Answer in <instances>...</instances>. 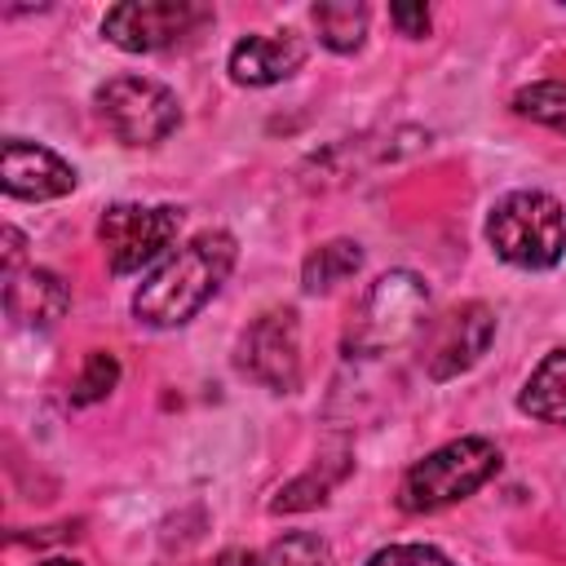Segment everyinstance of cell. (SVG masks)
Here are the masks:
<instances>
[{
	"label": "cell",
	"instance_id": "1",
	"mask_svg": "<svg viewBox=\"0 0 566 566\" xmlns=\"http://www.w3.org/2000/svg\"><path fill=\"white\" fill-rule=\"evenodd\" d=\"M234 234L230 230H199L190 243H181L133 296V314L150 327H181L195 318L212 292L226 283L234 265Z\"/></svg>",
	"mask_w": 566,
	"mask_h": 566
},
{
	"label": "cell",
	"instance_id": "2",
	"mask_svg": "<svg viewBox=\"0 0 566 566\" xmlns=\"http://www.w3.org/2000/svg\"><path fill=\"white\" fill-rule=\"evenodd\" d=\"M486 243L517 270H548L566 252V212L544 190H513L491 208Z\"/></svg>",
	"mask_w": 566,
	"mask_h": 566
},
{
	"label": "cell",
	"instance_id": "3",
	"mask_svg": "<svg viewBox=\"0 0 566 566\" xmlns=\"http://www.w3.org/2000/svg\"><path fill=\"white\" fill-rule=\"evenodd\" d=\"M495 469H500V447L491 438H455L407 469V478L398 486V509L438 513L447 504H460L482 482H491Z\"/></svg>",
	"mask_w": 566,
	"mask_h": 566
},
{
	"label": "cell",
	"instance_id": "4",
	"mask_svg": "<svg viewBox=\"0 0 566 566\" xmlns=\"http://www.w3.org/2000/svg\"><path fill=\"white\" fill-rule=\"evenodd\" d=\"M429 318V287L411 270H389L380 274L363 301L349 314L345 327V349L349 354H385L411 340Z\"/></svg>",
	"mask_w": 566,
	"mask_h": 566
},
{
	"label": "cell",
	"instance_id": "5",
	"mask_svg": "<svg viewBox=\"0 0 566 566\" xmlns=\"http://www.w3.org/2000/svg\"><path fill=\"white\" fill-rule=\"evenodd\" d=\"M97 115L102 124L124 142V146H159L164 137L177 133L181 106L172 88L146 75H115L97 88Z\"/></svg>",
	"mask_w": 566,
	"mask_h": 566
},
{
	"label": "cell",
	"instance_id": "6",
	"mask_svg": "<svg viewBox=\"0 0 566 566\" xmlns=\"http://www.w3.org/2000/svg\"><path fill=\"white\" fill-rule=\"evenodd\" d=\"M208 22H212V9L190 0H124L106 9L102 35L124 53H159L190 40Z\"/></svg>",
	"mask_w": 566,
	"mask_h": 566
},
{
	"label": "cell",
	"instance_id": "7",
	"mask_svg": "<svg viewBox=\"0 0 566 566\" xmlns=\"http://www.w3.org/2000/svg\"><path fill=\"white\" fill-rule=\"evenodd\" d=\"M181 230L177 208H146V203H111L97 221V239L115 274H133L150 265Z\"/></svg>",
	"mask_w": 566,
	"mask_h": 566
},
{
	"label": "cell",
	"instance_id": "8",
	"mask_svg": "<svg viewBox=\"0 0 566 566\" xmlns=\"http://www.w3.org/2000/svg\"><path fill=\"white\" fill-rule=\"evenodd\" d=\"M239 367L274 389V394H292L301 385V323L296 310L274 305L265 314H256L239 340Z\"/></svg>",
	"mask_w": 566,
	"mask_h": 566
},
{
	"label": "cell",
	"instance_id": "9",
	"mask_svg": "<svg viewBox=\"0 0 566 566\" xmlns=\"http://www.w3.org/2000/svg\"><path fill=\"white\" fill-rule=\"evenodd\" d=\"M495 336V314L482 305V301H464L455 310H447L433 327H429V340H424V371L433 380H451L460 371H469L486 345Z\"/></svg>",
	"mask_w": 566,
	"mask_h": 566
},
{
	"label": "cell",
	"instance_id": "10",
	"mask_svg": "<svg viewBox=\"0 0 566 566\" xmlns=\"http://www.w3.org/2000/svg\"><path fill=\"white\" fill-rule=\"evenodd\" d=\"M4 190L13 199H62L75 190V168L40 142H4Z\"/></svg>",
	"mask_w": 566,
	"mask_h": 566
},
{
	"label": "cell",
	"instance_id": "11",
	"mask_svg": "<svg viewBox=\"0 0 566 566\" xmlns=\"http://www.w3.org/2000/svg\"><path fill=\"white\" fill-rule=\"evenodd\" d=\"M305 62V40L292 31H261V35H243L230 49V80L248 84V88H265L287 80L292 71H301Z\"/></svg>",
	"mask_w": 566,
	"mask_h": 566
},
{
	"label": "cell",
	"instance_id": "12",
	"mask_svg": "<svg viewBox=\"0 0 566 566\" xmlns=\"http://www.w3.org/2000/svg\"><path fill=\"white\" fill-rule=\"evenodd\" d=\"M71 305V292L66 283L53 274V270H22L4 283V310L13 323H27V327H53Z\"/></svg>",
	"mask_w": 566,
	"mask_h": 566
},
{
	"label": "cell",
	"instance_id": "13",
	"mask_svg": "<svg viewBox=\"0 0 566 566\" xmlns=\"http://www.w3.org/2000/svg\"><path fill=\"white\" fill-rule=\"evenodd\" d=\"M517 407L544 424H562L566 429V349H553L539 358V367L526 376Z\"/></svg>",
	"mask_w": 566,
	"mask_h": 566
},
{
	"label": "cell",
	"instance_id": "14",
	"mask_svg": "<svg viewBox=\"0 0 566 566\" xmlns=\"http://www.w3.org/2000/svg\"><path fill=\"white\" fill-rule=\"evenodd\" d=\"M358 270H363V248L354 239H332V243H318L305 256L301 283H305V292H332L336 283L354 279Z\"/></svg>",
	"mask_w": 566,
	"mask_h": 566
},
{
	"label": "cell",
	"instance_id": "15",
	"mask_svg": "<svg viewBox=\"0 0 566 566\" xmlns=\"http://www.w3.org/2000/svg\"><path fill=\"white\" fill-rule=\"evenodd\" d=\"M310 18L318 27V40L332 53H354L367 35V4H354V0H323L310 9Z\"/></svg>",
	"mask_w": 566,
	"mask_h": 566
},
{
	"label": "cell",
	"instance_id": "16",
	"mask_svg": "<svg viewBox=\"0 0 566 566\" xmlns=\"http://www.w3.org/2000/svg\"><path fill=\"white\" fill-rule=\"evenodd\" d=\"M513 111L535 119V124H548L557 133H566V84L562 80H539V84H526L513 93Z\"/></svg>",
	"mask_w": 566,
	"mask_h": 566
},
{
	"label": "cell",
	"instance_id": "17",
	"mask_svg": "<svg viewBox=\"0 0 566 566\" xmlns=\"http://www.w3.org/2000/svg\"><path fill=\"white\" fill-rule=\"evenodd\" d=\"M115 380H119V363H115V354H106V349H93L88 358H84V367H80V376H75V389H71V402H97V398H106L111 389H115Z\"/></svg>",
	"mask_w": 566,
	"mask_h": 566
},
{
	"label": "cell",
	"instance_id": "18",
	"mask_svg": "<svg viewBox=\"0 0 566 566\" xmlns=\"http://www.w3.org/2000/svg\"><path fill=\"white\" fill-rule=\"evenodd\" d=\"M270 566H327V544L314 531H287L265 553Z\"/></svg>",
	"mask_w": 566,
	"mask_h": 566
},
{
	"label": "cell",
	"instance_id": "19",
	"mask_svg": "<svg viewBox=\"0 0 566 566\" xmlns=\"http://www.w3.org/2000/svg\"><path fill=\"white\" fill-rule=\"evenodd\" d=\"M367 566H455V562L447 553H438L433 544H389Z\"/></svg>",
	"mask_w": 566,
	"mask_h": 566
},
{
	"label": "cell",
	"instance_id": "20",
	"mask_svg": "<svg viewBox=\"0 0 566 566\" xmlns=\"http://www.w3.org/2000/svg\"><path fill=\"white\" fill-rule=\"evenodd\" d=\"M327 486H332V478H301V482L283 486V491H279V500H274L270 509H274V513L314 509V504H323V500H327Z\"/></svg>",
	"mask_w": 566,
	"mask_h": 566
},
{
	"label": "cell",
	"instance_id": "21",
	"mask_svg": "<svg viewBox=\"0 0 566 566\" xmlns=\"http://www.w3.org/2000/svg\"><path fill=\"white\" fill-rule=\"evenodd\" d=\"M389 18H394V27H398L402 35H411V40H420V35L429 31V9H424V4H394Z\"/></svg>",
	"mask_w": 566,
	"mask_h": 566
},
{
	"label": "cell",
	"instance_id": "22",
	"mask_svg": "<svg viewBox=\"0 0 566 566\" xmlns=\"http://www.w3.org/2000/svg\"><path fill=\"white\" fill-rule=\"evenodd\" d=\"M18 261H22V234L9 226V230H4V279L18 274Z\"/></svg>",
	"mask_w": 566,
	"mask_h": 566
},
{
	"label": "cell",
	"instance_id": "23",
	"mask_svg": "<svg viewBox=\"0 0 566 566\" xmlns=\"http://www.w3.org/2000/svg\"><path fill=\"white\" fill-rule=\"evenodd\" d=\"M217 566H270V562L261 553H252V548H226L217 557Z\"/></svg>",
	"mask_w": 566,
	"mask_h": 566
},
{
	"label": "cell",
	"instance_id": "24",
	"mask_svg": "<svg viewBox=\"0 0 566 566\" xmlns=\"http://www.w3.org/2000/svg\"><path fill=\"white\" fill-rule=\"evenodd\" d=\"M40 566H80V562H71V557H49V562H40Z\"/></svg>",
	"mask_w": 566,
	"mask_h": 566
}]
</instances>
